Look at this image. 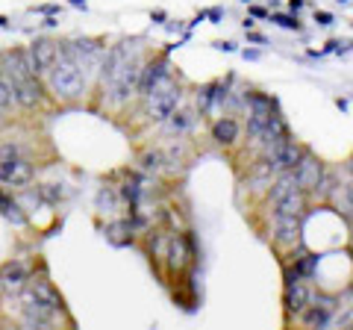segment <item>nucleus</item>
<instances>
[{
    "mask_svg": "<svg viewBox=\"0 0 353 330\" xmlns=\"http://www.w3.org/2000/svg\"><path fill=\"white\" fill-rule=\"evenodd\" d=\"M212 136H215V142H221V145H233L239 139V124L233 118H221L212 127Z\"/></svg>",
    "mask_w": 353,
    "mask_h": 330,
    "instance_id": "4468645a",
    "label": "nucleus"
},
{
    "mask_svg": "<svg viewBox=\"0 0 353 330\" xmlns=\"http://www.w3.org/2000/svg\"><path fill=\"white\" fill-rule=\"evenodd\" d=\"M139 74H141V68H139L136 62H130L127 68L121 71L112 83H109V92H112V101H115V104L127 101L130 92H136V89H139Z\"/></svg>",
    "mask_w": 353,
    "mask_h": 330,
    "instance_id": "7ed1b4c3",
    "label": "nucleus"
},
{
    "mask_svg": "<svg viewBox=\"0 0 353 330\" xmlns=\"http://www.w3.org/2000/svg\"><path fill=\"white\" fill-rule=\"evenodd\" d=\"M97 201H101V206H106V210H112L115 197H112V195H109V192H101V197H97Z\"/></svg>",
    "mask_w": 353,
    "mask_h": 330,
    "instance_id": "bb28decb",
    "label": "nucleus"
},
{
    "mask_svg": "<svg viewBox=\"0 0 353 330\" xmlns=\"http://www.w3.org/2000/svg\"><path fill=\"white\" fill-rule=\"evenodd\" d=\"M50 86L59 97H77L85 89V74L71 57L62 53V59L53 62V68H50Z\"/></svg>",
    "mask_w": 353,
    "mask_h": 330,
    "instance_id": "f257e3e1",
    "label": "nucleus"
},
{
    "mask_svg": "<svg viewBox=\"0 0 353 330\" xmlns=\"http://www.w3.org/2000/svg\"><path fill=\"white\" fill-rule=\"evenodd\" d=\"M274 21H277V24H280V27H289V30H297V21H294V18H289V15H277V18H274Z\"/></svg>",
    "mask_w": 353,
    "mask_h": 330,
    "instance_id": "393cba45",
    "label": "nucleus"
},
{
    "mask_svg": "<svg viewBox=\"0 0 353 330\" xmlns=\"http://www.w3.org/2000/svg\"><path fill=\"white\" fill-rule=\"evenodd\" d=\"M9 71H12L15 80L36 74V71H32V62H30V53L27 50H12V53H9Z\"/></svg>",
    "mask_w": 353,
    "mask_h": 330,
    "instance_id": "ddd939ff",
    "label": "nucleus"
},
{
    "mask_svg": "<svg viewBox=\"0 0 353 330\" xmlns=\"http://www.w3.org/2000/svg\"><path fill=\"white\" fill-rule=\"evenodd\" d=\"M24 280H27V271L21 266H6L3 274H0V286H3L6 292H18L21 286H24Z\"/></svg>",
    "mask_w": 353,
    "mask_h": 330,
    "instance_id": "dca6fc26",
    "label": "nucleus"
},
{
    "mask_svg": "<svg viewBox=\"0 0 353 330\" xmlns=\"http://www.w3.org/2000/svg\"><path fill=\"white\" fill-rule=\"evenodd\" d=\"M303 3V0H292V9H297V6H301Z\"/></svg>",
    "mask_w": 353,
    "mask_h": 330,
    "instance_id": "c85d7f7f",
    "label": "nucleus"
},
{
    "mask_svg": "<svg viewBox=\"0 0 353 330\" xmlns=\"http://www.w3.org/2000/svg\"><path fill=\"white\" fill-rule=\"evenodd\" d=\"M321 162H318L315 157H301L294 162V183L301 186V189H315V183L321 180Z\"/></svg>",
    "mask_w": 353,
    "mask_h": 330,
    "instance_id": "423d86ee",
    "label": "nucleus"
},
{
    "mask_svg": "<svg viewBox=\"0 0 353 330\" xmlns=\"http://www.w3.org/2000/svg\"><path fill=\"white\" fill-rule=\"evenodd\" d=\"M171 118V124H168V130H174V133H183V130H189V124H192V115L189 113H171L168 115Z\"/></svg>",
    "mask_w": 353,
    "mask_h": 330,
    "instance_id": "412c9836",
    "label": "nucleus"
},
{
    "mask_svg": "<svg viewBox=\"0 0 353 330\" xmlns=\"http://www.w3.org/2000/svg\"><path fill=\"white\" fill-rule=\"evenodd\" d=\"M18 97V104L21 106H36L41 101V92H39V83H36V77H21V80H15V92Z\"/></svg>",
    "mask_w": 353,
    "mask_h": 330,
    "instance_id": "1a4fd4ad",
    "label": "nucleus"
},
{
    "mask_svg": "<svg viewBox=\"0 0 353 330\" xmlns=\"http://www.w3.org/2000/svg\"><path fill=\"white\" fill-rule=\"evenodd\" d=\"M32 177V165L21 157H12V159H3L0 162V180L6 186H27Z\"/></svg>",
    "mask_w": 353,
    "mask_h": 330,
    "instance_id": "20e7f679",
    "label": "nucleus"
},
{
    "mask_svg": "<svg viewBox=\"0 0 353 330\" xmlns=\"http://www.w3.org/2000/svg\"><path fill=\"white\" fill-rule=\"evenodd\" d=\"M274 204H277V213L301 215V210H303V189H294V192H289L285 197H280V201H274Z\"/></svg>",
    "mask_w": 353,
    "mask_h": 330,
    "instance_id": "f3484780",
    "label": "nucleus"
},
{
    "mask_svg": "<svg viewBox=\"0 0 353 330\" xmlns=\"http://www.w3.org/2000/svg\"><path fill=\"white\" fill-rule=\"evenodd\" d=\"M30 298H36L39 304H44V307H50V310H62V298L57 292L50 289L48 283H36L32 286V292H30Z\"/></svg>",
    "mask_w": 353,
    "mask_h": 330,
    "instance_id": "2eb2a0df",
    "label": "nucleus"
},
{
    "mask_svg": "<svg viewBox=\"0 0 353 330\" xmlns=\"http://www.w3.org/2000/svg\"><path fill=\"white\" fill-rule=\"evenodd\" d=\"M44 197L57 201V197H62V189H53V183H48V186H44Z\"/></svg>",
    "mask_w": 353,
    "mask_h": 330,
    "instance_id": "a878e982",
    "label": "nucleus"
},
{
    "mask_svg": "<svg viewBox=\"0 0 353 330\" xmlns=\"http://www.w3.org/2000/svg\"><path fill=\"white\" fill-rule=\"evenodd\" d=\"M130 62H132V48H130V41H124V45H115L112 50H109V57H106V62H103V80H106V86L112 83Z\"/></svg>",
    "mask_w": 353,
    "mask_h": 330,
    "instance_id": "39448f33",
    "label": "nucleus"
},
{
    "mask_svg": "<svg viewBox=\"0 0 353 330\" xmlns=\"http://www.w3.org/2000/svg\"><path fill=\"white\" fill-rule=\"evenodd\" d=\"M145 168H148V171H159V168H162V153H159V151L148 153V157H145Z\"/></svg>",
    "mask_w": 353,
    "mask_h": 330,
    "instance_id": "4be33fe9",
    "label": "nucleus"
},
{
    "mask_svg": "<svg viewBox=\"0 0 353 330\" xmlns=\"http://www.w3.org/2000/svg\"><path fill=\"white\" fill-rule=\"evenodd\" d=\"M59 59V50L53 41H36V45L30 48V62H32V71L41 74V71H50L53 68V62Z\"/></svg>",
    "mask_w": 353,
    "mask_h": 330,
    "instance_id": "0eeeda50",
    "label": "nucleus"
},
{
    "mask_svg": "<svg viewBox=\"0 0 353 330\" xmlns=\"http://www.w3.org/2000/svg\"><path fill=\"white\" fill-rule=\"evenodd\" d=\"M297 236H301V222H297V215L277 213V242H283V245H294Z\"/></svg>",
    "mask_w": 353,
    "mask_h": 330,
    "instance_id": "9d476101",
    "label": "nucleus"
},
{
    "mask_svg": "<svg viewBox=\"0 0 353 330\" xmlns=\"http://www.w3.org/2000/svg\"><path fill=\"white\" fill-rule=\"evenodd\" d=\"M330 310H333V307H327V304H321V307H315V310H309L306 313V322L309 324H327V318H330Z\"/></svg>",
    "mask_w": 353,
    "mask_h": 330,
    "instance_id": "6ab92c4d",
    "label": "nucleus"
},
{
    "mask_svg": "<svg viewBox=\"0 0 353 330\" xmlns=\"http://www.w3.org/2000/svg\"><path fill=\"white\" fill-rule=\"evenodd\" d=\"M294 189H301V186L294 183V174H285V177H280L277 186L271 189V201H280V197H285V195L294 192Z\"/></svg>",
    "mask_w": 353,
    "mask_h": 330,
    "instance_id": "a211bd4d",
    "label": "nucleus"
},
{
    "mask_svg": "<svg viewBox=\"0 0 353 330\" xmlns=\"http://www.w3.org/2000/svg\"><path fill=\"white\" fill-rule=\"evenodd\" d=\"M165 77H168V65H165V62H153V65H148V68L139 74V92H141V95H150L153 86L162 83Z\"/></svg>",
    "mask_w": 353,
    "mask_h": 330,
    "instance_id": "9b49d317",
    "label": "nucleus"
},
{
    "mask_svg": "<svg viewBox=\"0 0 353 330\" xmlns=\"http://www.w3.org/2000/svg\"><path fill=\"white\" fill-rule=\"evenodd\" d=\"M0 213H3L6 218H12L15 224H24V215L18 213V204H12V201H6L3 195H0Z\"/></svg>",
    "mask_w": 353,
    "mask_h": 330,
    "instance_id": "aec40b11",
    "label": "nucleus"
},
{
    "mask_svg": "<svg viewBox=\"0 0 353 330\" xmlns=\"http://www.w3.org/2000/svg\"><path fill=\"white\" fill-rule=\"evenodd\" d=\"M183 248H180V242H171V266H183Z\"/></svg>",
    "mask_w": 353,
    "mask_h": 330,
    "instance_id": "5701e85b",
    "label": "nucleus"
},
{
    "mask_svg": "<svg viewBox=\"0 0 353 330\" xmlns=\"http://www.w3.org/2000/svg\"><path fill=\"white\" fill-rule=\"evenodd\" d=\"M309 298H312V295H309V289L303 283H289V298H285V307H289V313H303L306 310V304H309Z\"/></svg>",
    "mask_w": 353,
    "mask_h": 330,
    "instance_id": "f8f14e48",
    "label": "nucleus"
},
{
    "mask_svg": "<svg viewBox=\"0 0 353 330\" xmlns=\"http://www.w3.org/2000/svg\"><path fill=\"white\" fill-rule=\"evenodd\" d=\"M53 313L57 310L39 304L36 298H27V304H24V324L27 327H50L53 324Z\"/></svg>",
    "mask_w": 353,
    "mask_h": 330,
    "instance_id": "6e6552de",
    "label": "nucleus"
},
{
    "mask_svg": "<svg viewBox=\"0 0 353 330\" xmlns=\"http://www.w3.org/2000/svg\"><path fill=\"white\" fill-rule=\"evenodd\" d=\"M339 3H347V0H339Z\"/></svg>",
    "mask_w": 353,
    "mask_h": 330,
    "instance_id": "c756f323",
    "label": "nucleus"
},
{
    "mask_svg": "<svg viewBox=\"0 0 353 330\" xmlns=\"http://www.w3.org/2000/svg\"><path fill=\"white\" fill-rule=\"evenodd\" d=\"M124 197L136 204V201H139V186H136V183H127V186H124Z\"/></svg>",
    "mask_w": 353,
    "mask_h": 330,
    "instance_id": "b1692460",
    "label": "nucleus"
},
{
    "mask_svg": "<svg viewBox=\"0 0 353 330\" xmlns=\"http://www.w3.org/2000/svg\"><path fill=\"white\" fill-rule=\"evenodd\" d=\"M315 21H318V24H333V18H330L327 12H321V15H318Z\"/></svg>",
    "mask_w": 353,
    "mask_h": 330,
    "instance_id": "cd10ccee",
    "label": "nucleus"
},
{
    "mask_svg": "<svg viewBox=\"0 0 353 330\" xmlns=\"http://www.w3.org/2000/svg\"><path fill=\"white\" fill-rule=\"evenodd\" d=\"M176 104H180V89H176L168 77H165L162 83L153 86L150 95H148V113H150V118H157V121L168 118L176 109Z\"/></svg>",
    "mask_w": 353,
    "mask_h": 330,
    "instance_id": "f03ea898",
    "label": "nucleus"
}]
</instances>
